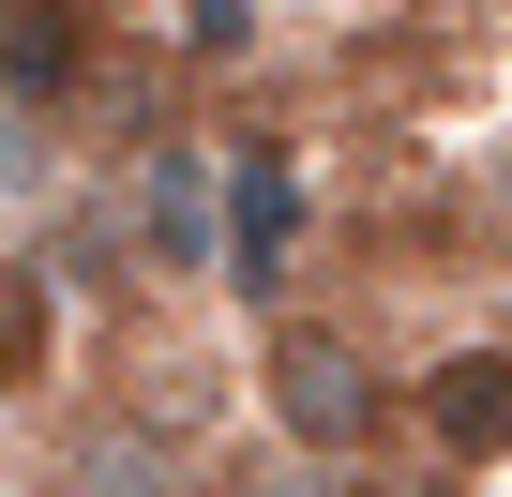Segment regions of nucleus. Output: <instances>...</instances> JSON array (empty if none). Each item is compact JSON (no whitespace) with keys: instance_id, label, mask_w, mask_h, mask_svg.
<instances>
[{"instance_id":"5","label":"nucleus","mask_w":512,"mask_h":497,"mask_svg":"<svg viewBox=\"0 0 512 497\" xmlns=\"http://www.w3.org/2000/svg\"><path fill=\"white\" fill-rule=\"evenodd\" d=\"M61 497H181V452L166 437H76V467H61Z\"/></svg>"},{"instance_id":"8","label":"nucleus","mask_w":512,"mask_h":497,"mask_svg":"<svg viewBox=\"0 0 512 497\" xmlns=\"http://www.w3.org/2000/svg\"><path fill=\"white\" fill-rule=\"evenodd\" d=\"M166 31H181L196 61H241V46H256V16H241V0H181V16H166Z\"/></svg>"},{"instance_id":"3","label":"nucleus","mask_w":512,"mask_h":497,"mask_svg":"<svg viewBox=\"0 0 512 497\" xmlns=\"http://www.w3.org/2000/svg\"><path fill=\"white\" fill-rule=\"evenodd\" d=\"M287 241H302V181H287V151H241V166H226V272L272 287Z\"/></svg>"},{"instance_id":"1","label":"nucleus","mask_w":512,"mask_h":497,"mask_svg":"<svg viewBox=\"0 0 512 497\" xmlns=\"http://www.w3.org/2000/svg\"><path fill=\"white\" fill-rule=\"evenodd\" d=\"M256 392H272L287 452H317V467H347V452L377 437V362H362L347 332H317V317H287L272 347H256Z\"/></svg>"},{"instance_id":"6","label":"nucleus","mask_w":512,"mask_h":497,"mask_svg":"<svg viewBox=\"0 0 512 497\" xmlns=\"http://www.w3.org/2000/svg\"><path fill=\"white\" fill-rule=\"evenodd\" d=\"M46 332H61V302H46V272H31V257H0V392H16V377L46 362Z\"/></svg>"},{"instance_id":"2","label":"nucleus","mask_w":512,"mask_h":497,"mask_svg":"<svg viewBox=\"0 0 512 497\" xmlns=\"http://www.w3.org/2000/svg\"><path fill=\"white\" fill-rule=\"evenodd\" d=\"M422 437H437L452 467H497V452H512V347H452V362L422 377Z\"/></svg>"},{"instance_id":"9","label":"nucleus","mask_w":512,"mask_h":497,"mask_svg":"<svg viewBox=\"0 0 512 497\" xmlns=\"http://www.w3.org/2000/svg\"><path fill=\"white\" fill-rule=\"evenodd\" d=\"M31 181H46V151H31V106H0V226L31 211Z\"/></svg>"},{"instance_id":"7","label":"nucleus","mask_w":512,"mask_h":497,"mask_svg":"<svg viewBox=\"0 0 512 497\" xmlns=\"http://www.w3.org/2000/svg\"><path fill=\"white\" fill-rule=\"evenodd\" d=\"M151 241H166L181 272H211V257H226V241H211V196H196V166H151Z\"/></svg>"},{"instance_id":"4","label":"nucleus","mask_w":512,"mask_h":497,"mask_svg":"<svg viewBox=\"0 0 512 497\" xmlns=\"http://www.w3.org/2000/svg\"><path fill=\"white\" fill-rule=\"evenodd\" d=\"M76 61H91V16H61V0H16L0 16V106H46Z\"/></svg>"},{"instance_id":"10","label":"nucleus","mask_w":512,"mask_h":497,"mask_svg":"<svg viewBox=\"0 0 512 497\" xmlns=\"http://www.w3.org/2000/svg\"><path fill=\"white\" fill-rule=\"evenodd\" d=\"M482 211H497V226H512V136H497V151H482Z\"/></svg>"}]
</instances>
